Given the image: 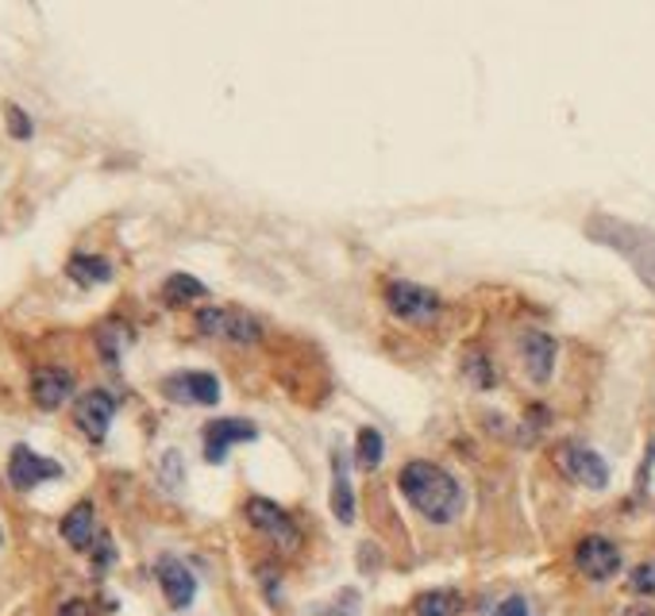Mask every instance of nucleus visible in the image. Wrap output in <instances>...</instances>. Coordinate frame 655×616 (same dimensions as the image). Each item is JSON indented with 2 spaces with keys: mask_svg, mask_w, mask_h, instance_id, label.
I'll return each mask as SVG.
<instances>
[{
  "mask_svg": "<svg viewBox=\"0 0 655 616\" xmlns=\"http://www.w3.org/2000/svg\"><path fill=\"white\" fill-rule=\"evenodd\" d=\"M247 520H251V525L259 528L262 536H270V540H275L282 551H298L301 548L298 525H293V517L282 509V505L267 501V497H251V501H247Z\"/></svg>",
  "mask_w": 655,
  "mask_h": 616,
  "instance_id": "39448f33",
  "label": "nucleus"
},
{
  "mask_svg": "<svg viewBox=\"0 0 655 616\" xmlns=\"http://www.w3.org/2000/svg\"><path fill=\"white\" fill-rule=\"evenodd\" d=\"M621 616H655L652 609H644V605H633V609H625Z\"/></svg>",
  "mask_w": 655,
  "mask_h": 616,
  "instance_id": "bb28decb",
  "label": "nucleus"
},
{
  "mask_svg": "<svg viewBox=\"0 0 655 616\" xmlns=\"http://www.w3.org/2000/svg\"><path fill=\"white\" fill-rule=\"evenodd\" d=\"M494 616H528V602H525V597L513 594V597H505V602L497 605Z\"/></svg>",
  "mask_w": 655,
  "mask_h": 616,
  "instance_id": "393cba45",
  "label": "nucleus"
},
{
  "mask_svg": "<svg viewBox=\"0 0 655 616\" xmlns=\"http://www.w3.org/2000/svg\"><path fill=\"white\" fill-rule=\"evenodd\" d=\"M382 455H386V443H382L378 428H358V435H355V458H358V466H366V471H378Z\"/></svg>",
  "mask_w": 655,
  "mask_h": 616,
  "instance_id": "aec40b11",
  "label": "nucleus"
},
{
  "mask_svg": "<svg viewBox=\"0 0 655 616\" xmlns=\"http://www.w3.org/2000/svg\"><path fill=\"white\" fill-rule=\"evenodd\" d=\"M332 512H335V520L340 525H351L355 520V489H351V482H347V466H343V455L335 451L332 455Z\"/></svg>",
  "mask_w": 655,
  "mask_h": 616,
  "instance_id": "dca6fc26",
  "label": "nucleus"
},
{
  "mask_svg": "<svg viewBox=\"0 0 655 616\" xmlns=\"http://www.w3.org/2000/svg\"><path fill=\"white\" fill-rule=\"evenodd\" d=\"M197 332L208 335V339L236 343V347H251V343L262 339V324L244 309H201Z\"/></svg>",
  "mask_w": 655,
  "mask_h": 616,
  "instance_id": "7ed1b4c3",
  "label": "nucleus"
},
{
  "mask_svg": "<svg viewBox=\"0 0 655 616\" xmlns=\"http://www.w3.org/2000/svg\"><path fill=\"white\" fill-rule=\"evenodd\" d=\"M517 347H520L525 374L536 381V386H544V381L551 378V370H556V339H551L548 332H525Z\"/></svg>",
  "mask_w": 655,
  "mask_h": 616,
  "instance_id": "4468645a",
  "label": "nucleus"
},
{
  "mask_svg": "<svg viewBox=\"0 0 655 616\" xmlns=\"http://www.w3.org/2000/svg\"><path fill=\"white\" fill-rule=\"evenodd\" d=\"M93 517H97V512H93L89 501L74 505V509L62 517V540H66L74 551H89L93 543H97V520Z\"/></svg>",
  "mask_w": 655,
  "mask_h": 616,
  "instance_id": "2eb2a0df",
  "label": "nucleus"
},
{
  "mask_svg": "<svg viewBox=\"0 0 655 616\" xmlns=\"http://www.w3.org/2000/svg\"><path fill=\"white\" fill-rule=\"evenodd\" d=\"M582 231H587L594 244L618 251L621 259L636 270V278L655 293V231L652 228H644V224H629L613 213H594Z\"/></svg>",
  "mask_w": 655,
  "mask_h": 616,
  "instance_id": "f03ea898",
  "label": "nucleus"
},
{
  "mask_svg": "<svg viewBox=\"0 0 655 616\" xmlns=\"http://www.w3.org/2000/svg\"><path fill=\"white\" fill-rule=\"evenodd\" d=\"M559 466H563V471L571 474L579 486H587V489H605V486H610V466H605V458L598 455L594 447H582V443H563V447H559Z\"/></svg>",
  "mask_w": 655,
  "mask_h": 616,
  "instance_id": "423d86ee",
  "label": "nucleus"
},
{
  "mask_svg": "<svg viewBox=\"0 0 655 616\" xmlns=\"http://www.w3.org/2000/svg\"><path fill=\"white\" fill-rule=\"evenodd\" d=\"M51 478H62V466L54 463V458H43L35 455L31 447H12V455H8V482H12L15 489H35L39 482H51Z\"/></svg>",
  "mask_w": 655,
  "mask_h": 616,
  "instance_id": "1a4fd4ad",
  "label": "nucleus"
},
{
  "mask_svg": "<svg viewBox=\"0 0 655 616\" xmlns=\"http://www.w3.org/2000/svg\"><path fill=\"white\" fill-rule=\"evenodd\" d=\"M386 309L405 324H432L443 312V301L432 290L417 282H389L386 285Z\"/></svg>",
  "mask_w": 655,
  "mask_h": 616,
  "instance_id": "20e7f679",
  "label": "nucleus"
},
{
  "mask_svg": "<svg viewBox=\"0 0 655 616\" xmlns=\"http://www.w3.org/2000/svg\"><path fill=\"white\" fill-rule=\"evenodd\" d=\"M162 478H170V486H182V455H178V451H167V455H162Z\"/></svg>",
  "mask_w": 655,
  "mask_h": 616,
  "instance_id": "5701e85b",
  "label": "nucleus"
},
{
  "mask_svg": "<svg viewBox=\"0 0 655 616\" xmlns=\"http://www.w3.org/2000/svg\"><path fill=\"white\" fill-rule=\"evenodd\" d=\"M116 409H120V401H116L108 389H89V393H82L74 401V420H77V428L97 443L108 435V424H112Z\"/></svg>",
  "mask_w": 655,
  "mask_h": 616,
  "instance_id": "0eeeda50",
  "label": "nucleus"
},
{
  "mask_svg": "<svg viewBox=\"0 0 655 616\" xmlns=\"http://www.w3.org/2000/svg\"><path fill=\"white\" fill-rule=\"evenodd\" d=\"M417 616H459L463 613V594L459 590H428L412 602Z\"/></svg>",
  "mask_w": 655,
  "mask_h": 616,
  "instance_id": "a211bd4d",
  "label": "nucleus"
},
{
  "mask_svg": "<svg viewBox=\"0 0 655 616\" xmlns=\"http://www.w3.org/2000/svg\"><path fill=\"white\" fill-rule=\"evenodd\" d=\"M162 393L178 404H216L221 401V381L213 374H174V378L162 381Z\"/></svg>",
  "mask_w": 655,
  "mask_h": 616,
  "instance_id": "9b49d317",
  "label": "nucleus"
},
{
  "mask_svg": "<svg viewBox=\"0 0 655 616\" xmlns=\"http://www.w3.org/2000/svg\"><path fill=\"white\" fill-rule=\"evenodd\" d=\"M575 563L587 574L590 582H610L621 571V551L613 548L605 536H587V540L575 548Z\"/></svg>",
  "mask_w": 655,
  "mask_h": 616,
  "instance_id": "6e6552de",
  "label": "nucleus"
},
{
  "mask_svg": "<svg viewBox=\"0 0 655 616\" xmlns=\"http://www.w3.org/2000/svg\"><path fill=\"white\" fill-rule=\"evenodd\" d=\"M0 543H4V532H0Z\"/></svg>",
  "mask_w": 655,
  "mask_h": 616,
  "instance_id": "cd10ccee",
  "label": "nucleus"
},
{
  "mask_svg": "<svg viewBox=\"0 0 655 616\" xmlns=\"http://www.w3.org/2000/svg\"><path fill=\"white\" fill-rule=\"evenodd\" d=\"M69 393H74V374L66 366H39L31 374V397H35V404L43 412H54L58 404H66Z\"/></svg>",
  "mask_w": 655,
  "mask_h": 616,
  "instance_id": "f8f14e48",
  "label": "nucleus"
},
{
  "mask_svg": "<svg viewBox=\"0 0 655 616\" xmlns=\"http://www.w3.org/2000/svg\"><path fill=\"white\" fill-rule=\"evenodd\" d=\"M58 616H93V609H89L85 602H66V605H62Z\"/></svg>",
  "mask_w": 655,
  "mask_h": 616,
  "instance_id": "a878e982",
  "label": "nucleus"
},
{
  "mask_svg": "<svg viewBox=\"0 0 655 616\" xmlns=\"http://www.w3.org/2000/svg\"><path fill=\"white\" fill-rule=\"evenodd\" d=\"M205 282H197L193 274H170L167 285H162V298H167V305H190V301H201L205 298Z\"/></svg>",
  "mask_w": 655,
  "mask_h": 616,
  "instance_id": "6ab92c4d",
  "label": "nucleus"
},
{
  "mask_svg": "<svg viewBox=\"0 0 655 616\" xmlns=\"http://www.w3.org/2000/svg\"><path fill=\"white\" fill-rule=\"evenodd\" d=\"M466 366H471V370H466V374H471V381H474V386H479V389H490V386H494V374H490L486 370V358H471V363H466Z\"/></svg>",
  "mask_w": 655,
  "mask_h": 616,
  "instance_id": "b1692460",
  "label": "nucleus"
},
{
  "mask_svg": "<svg viewBox=\"0 0 655 616\" xmlns=\"http://www.w3.org/2000/svg\"><path fill=\"white\" fill-rule=\"evenodd\" d=\"M66 274L74 278L77 285H105L108 278H112V262L100 259V255H74Z\"/></svg>",
  "mask_w": 655,
  "mask_h": 616,
  "instance_id": "f3484780",
  "label": "nucleus"
},
{
  "mask_svg": "<svg viewBox=\"0 0 655 616\" xmlns=\"http://www.w3.org/2000/svg\"><path fill=\"white\" fill-rule=\"evenodd\" d=\"M629 586H633V594L641 597H655V563H641L633 574H629Z\"/></svg>",
  "mask_w": 655,
  "mask_h": 616,
  "instance_id": "412c9836",
  "label": "nucleus"
},
{
  "mask_svg": "<svg viewBox=\"0 0 655 616\" xmlns=\"http://www.w3.org/2000/svg\"><path fill=\"white\" fill-rule=\"evenodd\" d=\"M251 440H259V428L251 420H236V417L213 420V424H205V458L208 463H224L236 443H251Z\"/></svg>",
  "mask_w": 655,
  "mask_h": 616,
  "instance_id": "9d476101",
  "label": "nucleus"
},
{
  "mask_svg": "<svg viewBox=\"0 0 655 616\" xmlns=\"http://www.w3.org/2000/svg\"><path fill=\"white\" fill-rule=\"evenodd\" d=\"M154 571H159V586H162V594H167V602L174 605V609H190L193 597H197V579H193L190 566L174 555H162Z\"/></svg>",
  "mask_w": 655,
  "mask_h": 616,
  "instance_id": "ddd939ff",
  "label": "nucleus"
},
{
  "mask_svg": "<svg viewBox=\"0 0 655 616\" xmlns=\"http://www.w3.org/2000/svg\"><path fill=\"white\" fill-rule=\"evenodd\" d=\"M397 486H401L405 501L432 525H451L463 512V489L436 463H420V458L405 463L401 474H397Z\"/></svg>",
  "mask_w": 655,
  "mask_h": 616,
  "instance_id": "f257e3e1",
  "label": "nucleus"
},
{
  "mask_svg": "<svg viewBox=\"0 0 655 616\" xmlns=\"http://www.w3.org/2000/svg\"><path fill=\"white\" fill-rule=\"evenodd\" d=\"M4 116H8V131H12V139H31V116L23 112V108H15V105H8L4 108Z\"/></svg>",
  "mask_w": 655,
  "mask_h": 616,
  "instance_id": "4be33fe9",
  "label": "nucleus"
}]
</instances>
